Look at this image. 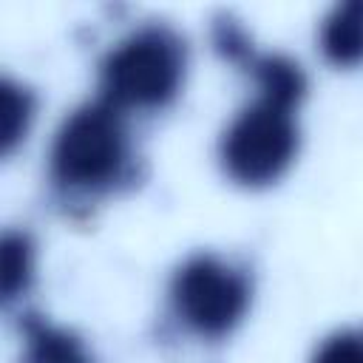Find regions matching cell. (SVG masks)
Listing matches in <instances>:
<instances>
[{"label":"cell","instance_id":"2","mask_svg":"<svg viewBox=\"0 0 363 363\" xmlns=\"http://www.w3.org/2000/svg\"><path fill=\"white\" fill-rule=\"evenodd\" d=\"M184 79V45L162 26H145L119 40L99 65L102 99L125 108H162Z\"/></svg>","mask_w":363,"mask_h":363},{"label":"cell","instance_id":"3","mask_svg":"<svg viewBox=\"0 0 363 363\" xmlns=\"http://www.w3.org/2000/svg\"><path fill=\"white\" fill-rule=\"evenodd\" d=\"M295 108L258 96L238 111L221 136V164L230 179L247 187H261L286 173L298 153Z\"/></svg>","mask_w":363,"mask_h":363},{"label":"cell","instance_id":"1","mask_svg":"<svg viewBox=\"0 0 363 363\" xmlns=\"http://www.w3.org/2000/svg\"><path fill=\"white\" fill-rule=\"evenodd\" d=\"M130 164V136L122 111L105 99L68 113L51 147L54 179L77 193H105Z\"/></svg>","mask_w":363,"mask_h":363},{"label":"cell","instance_id":"5","mask_svg":"<svg viewBox=\"0 0 363 363\" xmlns=\"http://www.w3.org/2000/svg\"><path fill=\"white\" fill-rule=\"evenodd\" d=\"M320 48L335 65L363 62V0L340 3L323 17Z\"/></svg>","mask_w":363,"mask_h":363},{"label":"cell","instance_id":"4","mask_svg":"<svg viewBox=\"0 0 363 363\" xmlns=\"http://www.w3.org/2000/svg\"><path fill=\"white\" fill-rule=\"evenodd\" d=\"M170 301L187 329L201 337H221L250 306V278L216 255H193L176 269Z\"/></svg>","mask_w":363,"mask_h":363},{"label":"cell","instance_id":"7","mask_svg":"<svg viewBox=\"0 0 363 363\" xmlns=\"http://www.w3.org/2000/svg\"><path fill=\"white\" fill-rule=\"evenodd\" d=\"M34 119V96L28 88L3 79L0 82V150L9 156L28 133Z\"/></svg>","mask_w":363,"mask_h":363},{"label":"cell","instance_id":"8","mask_svg":"<svg viewBox=\"0 0 363 363\" xmlns=\"http://www.w3.org/2000/svg\"><path fill=\"white\" fill-rule=\"evenodd\" d=\"M252 71H255L261 96L284 102L289 108H295L301 102L306 82H303L301 68L292 60H286V57H261V60L252 62Z\"/></svg>","mask_w":363,"mask_h":363},{"label":"cell","instance_id":"6","mask_svg":"<svg viewBox=\"0 0 363 363\" xmlns=\"http://www.w3.org/2000/svg\"><path fill=\"white\" fill-rule=\"evenodd\" d=\"M23 363H94V360L85 343L74 332L57 329L45 320H28Z\"/></svg>","mask_w":363,"mask_h":363},{"label":"cell","instance_id":"10","mask_svg":"<svg viewBox=\"0 0 363 363\" xmlns=\"http://www.w3.org/2000/svg\"><path fill=\"white\" fill-rule=\"evenodd\" d=\"M312 363H363V329H343L326 337Z\"/></svg>","mask_w":363,"mask_h":363},{"label":"cell","instance_id":"9","mask_svg":"<svg viewBox=\"0 0 363 363\" xmlns=\"http://www.w3.org/2000/svg\"><path fill=\"white\" fill-rule=\"evenodd\" d=\"M34 272V250L31 241L20 233H6L3 238V250H0V286H3V298L11 301L17 298Z\"/></svg>","mask_w":363,"mask_h":363}]
</instances>
